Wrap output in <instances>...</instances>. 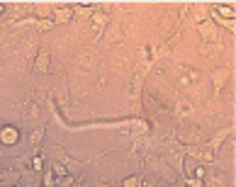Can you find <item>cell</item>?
<instances>
[{
	"label": "cell",
	"mask_w": 236,
	"mask_h": 187,
	"mask_svg": "<svg viewBox=\"0 0 236 187\" xmlns=\"http://www.w3.org/2000/svg\"><path fill=\"white\" fill-rule=\"evenodd\" d=\"M0 139H3V141H15V139H17V131H15L12 126H7V131L0 134Z\"/></svg>",
	"instance_id": "cell-1"
},
{
	"label": "cell",
	"mask_w": 236,
	"mask_h": 187,
	"mask_svg": "<svg viewBox=\"0 0 236 187\" xmlns=\"http://www.w3.org/2000/svg\"><path fill=\"white\" fill-rule=\"evenodd\" d=\"M46 63H49V59H46V56H39V61H37V66H39V68H46Z\"/></svg>",
	"instance_id": "cell-2"
},
{
	"label": "cell",
	"mask_w": 236,
	"mask_h": 187,
	"mask_svg": "<svg viewBox=\"0 0 236 187\" xmlns=\"http://www.w3.org/2000/svg\"><path fill=\"white\" fill-rule=\"evenodd\" d=\"M124 185H127V187H139V185H141V182H139V180H136V177H132V180H127V182H124Z\"/></svg>",
	"instance_id": "cell-3"
},
{
	"label": "cell",
	"mask_w": 236,
	"mask_h": 187,
	"mask_svg": "<svg viewBox=\"0 0 236 187\" xmlns=\"http://www.w3.org/2000/svg\"><path fill=\"white\" fill-rule=\"evenodd\" d=\"M219 12H222L224 17H231V15H234V10H231V7H219Z\"/></svg>",
	"instance_id": "cell-4"
},
{
	"label": "cell",
	"mask_w": 236,
	"mask_h": 187,
	"mask_svg": "<svg viewBox=\"0 0 236 187\" xmlns=\"http://www.w3.org/2000/svg\"><path fill=\"white\" fill-rule=\"evenodd\" d=\"M68 17H71V10H61L59 12V20H68Z\"/></svg>",
	"instance_id": "cell-5"
},
{
	"label": "cell",
	"mask_w": 236,
	"mask_h": 187,
	"mask_svg": "<svg viewBox=\"0 0 236 187\" xmlns=\"http://www.w3.org/2000/svg\"><path fill=\"white\" fill-rule=\"evenodd\" d=\"M0 12H3V7H0Z\"/></svg>",
	"instance_id": "cell-6"
}]
</instances>
